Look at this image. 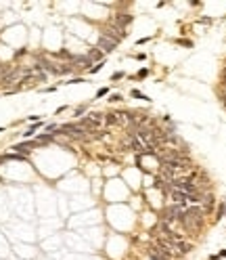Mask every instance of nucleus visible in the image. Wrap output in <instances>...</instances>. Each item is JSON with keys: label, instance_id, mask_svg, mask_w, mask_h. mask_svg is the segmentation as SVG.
<instances>
[{"label": "nucleus", "instance_id": "obj_10", "mask_svg": "<svg viewBox=\"0 0 226 260\" xmlns=\"http://www.w3.org/2000/svg\"><path fill=\"white\" fill-rule=\"evenodd\" d=\"M107 92H109V90H107V88H101V90H98V92H96V97H105Z\"/></svg>", "mask_w": 226, "mask_h": 260}, {"label": "nucleus", "instance_id": "obj_7", "mask_svg": "<svg viewBox=\"0 0 226 260\" xmlns=\"http://www.w3.org/2000/svg\"><path fill=\"white\" fill-rule=\"evenodd\" d=\"M103 65H105V63H96L94 67H90V74H96V71H98V69H101Z\"/></svg>", "mask_w": 226, "mask_h": 260}, {"label": "nucleus", "instance_id": "obj_11", "mask_svg": "<svg viewBox=\"0 0 226 260\" xmlns=\"http://www.w3.org/2000/svg\"><path fill=\"white\" fill-rule=\"evenodd\" d=\"M120 78H124V74H122V71H117V74H113V80H120Z\"/></svg>", "mask_w": 226, "mask_h": 260}, {"label": "nucleus", "instance_id": "obj_9", "mask_svg": "<svg viewBox=\"0 0 226 260\" xmlns=\"http://www.w3.org/2000/svg\"><path fill=\"white\" fill-rule=\"evenodd\" d=\"M136 76H138V78H147V76H149V69H140Z\"/></svg>", "mask_w": 226, "mask_h": 260}, {"label": "nucleus", "instance_id": "obj_4", "mask_svg": "<svg viewBox=\"0 0 226 260\" xmlns=\"http://www.w3.org/2000/svg\"><path fill=\"white\" fill-rule=\"evenodd\" d=\"M105 122L107 124H117L120 118H117V113H109V115H105Z\"/></svg>", "mask_w": 226, "mask_h": 260}, {"label": "nucleus", "instance_id": "obj_5", "mask_svg": "<svg viewBox=\"0 0 226 260\" xmlns=\"http://www.w3.org/2000/svg\"><path fill=\"white\" fill-rule=\"evenodd\" d=\"M101 57H103V52H101V50H92V52L88 55V59H90V61H98Z\"/></svg>", "mask_w": 226, "mask_h": 260}, {"label": "nucleus", "instance_id": "obj_3", "mask_svg": "<svg viewBox=\"0 0 226 260\" xmlns=\"http://www.w3.org/2000/svg\"><path fill=\"white\" fill-rule=\"evenodd\" d=\"M147 254H149V256H151L153 260H168V258H166L163 254H159V250H157L155 246H153V248H149V252H147Z\"/></svg>", "mask_w": 226, "mask_h": 260}, {"label": "nucleus", "instance_id": "obj_12", "mask_svg": "<svg viewBox=\"0 0 226 260\" xmlns=\"http://www.w3.org/2000/svg\"><path fill=\"white\" fill-rule=\"evenodd\" d=\"M224 105H226V97H224Z\"/></svg>", "mask_w": 226, "mask_h": 260}, {"label": "nucleus", "instance_id": "obj_2", "mask_svg": "<svg viewBox=\"0 0 226 260\" xmlns=\"http://www.w3.org/2000/svg\"><path fill=\"white\" fill-rule=\"evenodd\" d=\"M36 143H38V141H36ZM36 143H21V145H15L13 149L17 151V153H30V147H34Z\"/></svg>", "mask_w": 226, "mask_h": 260}, {"label": "nucleus", "instance_id": "obj_6", "mask_svg": "<svg viewBox=\"0 0 226 260\" xmlns=\"http://www.w3.org/2000/svg\"><path fill=\"white\" fill-rule=\"evenodd\" d=\"M132 97H136V99H144V101H149V97H147V94H142V92H138V90H132Z\"/></svg>", "mask_w": 226, "mask_h": 260}, {"label": "nucleus", "instance_id": "obj_8", "mask_svg": "<svg viewBox=\"0 0 226 260\" xmlns=\"http://www.w3.org/2000/svg\"><path fill=\"white\" fill-rule=\"evenodd\" d=\"M36 128H38V126H32V128H30L27 132H23V137H25V139H27V137H32V134L36 132Z\"/></svg>", "mask_w": 226, "mask_h": 260}, {"label": "nucleus", "instance_id": "obj_1", "mask_svg": "<svg viewBox=\"0 0 226 260\" xmlns=\"http://www.w3.org/2000/svg\"><path fill=\"white\" fill-rule=\"evenodd\" d=\"M115 46H117V44H115L113 40H109V38H105V36H103L101 40H98V48H103L105 52H111Z\"/></svg>", "mask_w": 226, "mask_h": 260}]
</instances>
